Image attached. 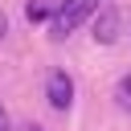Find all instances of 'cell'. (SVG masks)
I'll list each match as a JSON object with an SVG mask.
<instances>
[{
  "mask_svg": "<svg viewBox=\"0 0 131 131\" xmlns=\"http://www.w3.org/2000/svg\"><path fill=\"white\" fill-rule=\"evenodd\" d=\"M25 131H41V127H37V123H29V127H25Z\"/></svg>",
  "mask_w": 131,
  "mask_h": 131,
  "instance_id": "7",
  "label": "cell"
},
{
  "mask_svg": "<svg viewBox=\"0 0 131 131\" xmlns=\"http://www.w3.org/2000/svg\"><path fill=\"white\" fill-rule=\"evenodd\" d=\"M102 0H57V12L49 16V33H53V41H66L94 8H98Z\"/></svg>",
  "mask_w": 131,
  "mask_h": 131,
  "instance_id": "1",
  "label": "cell"
},
{
  "mask_svg": "<svg viewBox=\"0 0 131 131\" xmlns=\"http://www.w3.org/2000/svg\"><path fill=\"white\" fill-rule=\"evenodd\" d=\"M115 98H119V106H123V111H131V78H119Z\"/></svg>",
  "mask_w": 131,
  "mask_h": 131,
  "instance_id": "5",
  "label": "cell"
},
{
  "mask_svg": "<svg viewBox=\"0 0 131 131\" xmlns=\"http://www.w3.org/2000/svg\"><path fill=\"white\" fill-rule=\"evenodd\" d=\"M0 131H8V111L0 106Z\"/></svg>",
  "mask_w": 131,
  "mask_h": 131,
  "instance_id": "6",
  "label": "cell"
},
{
  "mask_svg": "<svg viewBox=\"0 0 131 131\" xmlns=\"http://www.w3.org/2000/svg\"><path fill=\"white\" fill-rule=\"evenodd\" d=\"M94 37H98L102 45H111V41L119 37V12H115V8H106V12L94 20Z\"/></svg>",
  "mask_w": 131,
  "mask_h": 131,
  "instance_id": "3",
  "label": "cell"
},
{
  "mask_svg": "<svg viewBox=\"0 0 131 131\" xmlns=\"http://www.w3.org/2000/svg\"><path fill=\"white\" fill-rule=\"evenodd\" d=\"M45 94H49V106H53V111H66V106L74 102V82H70V74H66V70H53L49 82H45Z\"/></svg>",
  "mask_w": 131,
  "mask_h": 131,
  "instance_id": "2",
  "label": "cell"
},
{
  "mask_svg": "<svg viewBox=\"0 0 131 131\" xmlns=\"http://www.w3.org/2000/svg\"><path fill=\"white\" fill-rule=\"evenodd\" d=\"M53 12H57L53 0H29V20H45V16H53Z\"/></svg>",
  "mask_w": 131,
  "mask_h": 131,
  "instance_id": "4",
  "label": "cell"
}]
</instances>
